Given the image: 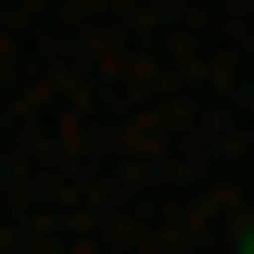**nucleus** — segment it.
<instances>
[{"mask_svg": "<svg viewBox=\"0 0 254 254\" xmlns=\"http://www.w3.org/2000/svg\"><path fill=\"white\" fill-rule=\"evenodd\" d=\"M242 254H254V242H242Z\"/></svg>", "mask_w": 254, "mask_h": 254, "instance_id": "f257e3e1", "label": "nucleus"}]
</instances>
